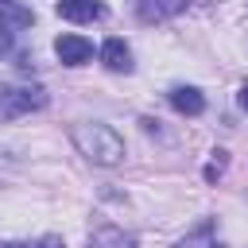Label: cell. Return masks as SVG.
<instances>
[{"mask_svg":"<svg viewBox=\"0 0 248 248\" xmlns=\"http://www.w3.org/2000/svg\"><path fill=\"white\" fill-rule=\"evenodd\" d=\"M70 140H74V147H78L89 163H97V167H116V163L124 159V140H120V132L108 128V124H101V120L74 124V128H70Z\"/></svg>","mask_w":248,"mask_h":248,"instance_id":"cell-1","label":"cell"},{"mask_svg":"<svg viewBox=\"0 0 248 248\" xmlns=\"http://www.w3.org/2000/svg\"><path fill=\"white\" fill-rule=\"evenodd\" d=\"M46 105V93L39 85H4L0 89V116H23Z\"/></svg>","mask_w":248,"mask_h":248,"instance_id":"cell-2","label":"cell"},{"mask_svg":"<svg viewBox=\"0 0 248 248\" xmlns=\"http://www.w3.org/2000/svg\"><path fill=\"white\" fill-rule=\"evenodd\" d=\"M54 54L62 58V66H85L93 58V43L85 35H58L54 39Z\"/></svg>","mask_w":248,"mask_h":248,"instance_id":"cell-3","label":"cell"},{"mask_svg":"<svg viewBox=\"0 0 248 248\" xmlns=\"http://www.w3.org/2000/svg\"><path fill=\"white\" fill-rule=\"evenodd\" d=\"M167 101H170V108L182 112V116H202V112H205V97H202V89H194V85H174V89L167 93Z\"/></svg>","mask_w":248,"mask_h":248,"instance_id":"cell-4","label":"cell"},{"mask_svg":"<svg viewBox=\"0 0 248 248\" xmlns=\"http://www.w3.org/2000/svg\"><path fill=\"white\" fill-rule=\"evenodd\" d=\"M58 16L70 23H93L105 16V4L101 0H58Z\"/></svg>","mask_w":248,"mask_h":248,"instance_id":"cell-5","label":"cell"},{"mask_svg":"<svg viewBox=\"0 0 248 248\" xmlns=\"http://www.w3.org/2000/svg\"><path fill=\"white\" fill-rule=\"evenodd\" d=\"M186 4H190V0H136V16H140L143 23H163V19L178 16Z\"/></svg>","mask_w":248,"mask_h":248,"instance_id":"cell-6","label":"cell"},{"mask_svg":"<svg viewBox=\"0 0 248 248\" xmlns=\"http://www.w3.org/2000/svg\"><path fill=\"white\" fill-rule=\"evenodd\" d=\"M101 62H105L112 74H128V70H132V50H128V43H124V39H105Z\"/></svg>","mask_w":248,"mask_h":248,"instance_id":"cell-7","label":"cell"},{"mask_svg":"<svg viewBox=\"0 0 248 248\" xmlns=\"http://www.w3.org/2000/svg\"><path fill=\"white\" fill-rule=\"evenodd\" d=\"M89 248H140V244H136V236L124 232V229H116V225H101V229L93 232Z\"/></svg>","mask_w":248,"mask_h":248,"instance_id":"cell-8","label":"cell"},{"mask_svg":"<svg viewBox=\"0 0 248 248\" xmlns=\"http://www.w3.org/2000/svg\"><path fill=\"white\" fill-rule=\"evenodd\" d=\"M35 23V12L31 8H19V4H0V27L4 31H12V27H31Z\"/></svg>","mask_w":248,"mask_h":248,"instance_id":"cell-9","label":"cell"},{"mask_svg":"<svg viewBox=\"0 0 248 248\" xmlns=\"http://www.w3.org/2000/svg\"><path fill=\"white\" fill-rule=\"evenodd\" d=\"M178 248H225V244L213 236V221H205V225H198L190 236H182Z\"/></svg>","mask_w":248,"mask_h":248,"instance_id":"cell-10","label":"cell"},{"mask_svg":"<svg viewBox=\"0 0 248 248\" xmlns=\"http://www.w3.org/2000/svg\"><path fill=\"white\" fill-rule=\"evenodd\" d=\"M35 248H66V244H62V236H54V232H50V236H43Z\"/></svg>","mask_w":248,"mask_h":248,"instance_id":"cell-11","label":"cell"},{"mask_svg":"<svg viewBox=\"0 0 248 248\" xmlns=\"http://www.w3.org/2000/svg\"><path fill=\"white\" fill-rule=\"evenodd\" d=\"M8 50H12V31H4V27H0V58H4Z\"/></svg>","mask_w":248,"mask_h":248,"instance_id":"cell-12","label":"cell"},{"mask_svg":"<svg viewBox=\"0 0 248 248\" xmlns=\"http://www.w3.org/2000/svg\"><path fill=\"white\" fill-rule=\"evenodd\" d=\"M236 101H240V108H248V85L240 89V97H236Z\"/></svg>","mask_w":248,"mask_h":248,"instance_id":"cell-13","label":"cell"},{"mask_svg":"<svg viewBox=\"0 0 248 248\" xmlns=\"http://www.w3.org/2000/svg\"><path fill=\"white\" fill-rule=\"evenodd\" d=\"M0 248H27V244H16V240H12V244H0Z\"/></svg>","mask_w":248,"mask_h":248,"instance_id":"cell-14","label":"cell"},{"mask_svg":"<svg viewBox=\"0 0 248 248\" xmlns=\"http://www.w3.org/2000/svg\"><path fill=\"white\" fill-rule=\"evenodd\" d=\"M0 4H8V0H0Z\"/></svg>","mask_w":248,"mask_h":248,"instance_id":"cell-15","label":"cell"}]
</instances>
